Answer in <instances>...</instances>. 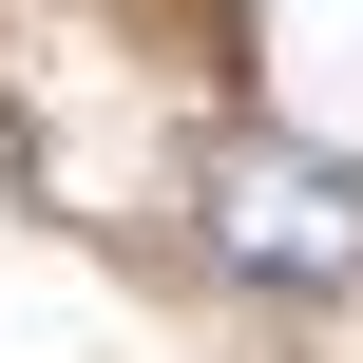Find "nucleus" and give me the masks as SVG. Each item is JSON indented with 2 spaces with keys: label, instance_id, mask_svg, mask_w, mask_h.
<instances>
[{
  "label": "nucleus",
  "instance_id": "f257e3e1",
  "mask_svg": "<svg viewBox=\"0 0 363 363\" xmlns=\"http://www.w3.org/2000/svg\"><path fill=\"white\" fill-rule=\"evenodd\" d=\"M191 230H211V268H230V287H268V306L363 287V172L325 153V134H211Z\"/></svg>",
  "mask_w": 363,
  "mask_h": 363
}]
</instances>
